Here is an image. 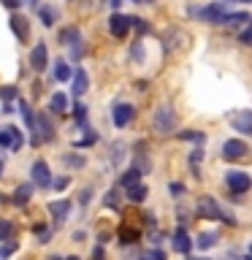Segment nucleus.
Here are the masks:
<instances>
[{"label":"nucleus","instance_id":"f257e3e1","mask_svg":"<svg viewBox=\"0 0 252 260\" xmlns=\"http://www.w3.org/2000/svg\"><path fill=\"white\" fill-rule=\"evenodd\" d=\"M152 127H154V133H160V136H168V133H174L176 130V114L171 106H160L158 111H154V117H152Z\"/></svg>","mask_w":252,"mask_h":260},{"label":"nucleus","instance_id":"f03ea898","mask_svg":"<svg viewBox=\"0 0 252 260\" xmlns=\"http://www.w3.org/2000/svg\"><path fill=\"white\" fill-rule=\"evenodd\" d=\"M22 146H24V136H22V130H19V127H14V125L0 127V149L19 152Z\"/></svg>","mask_w":252,"mask_h":260},{"label":"nucleus","instance_id":"7ed1b4c3","mask_svg":"<svg viewBox=\"0 0 252 260\" xmlns=\"http://www.w3.org/2000/svg\"><path fill=\"white\" fill-rule=\"evenodd\" d=\"M198 211H201V217H209V219H223V222H228V225H236V219L231 217V214H225L223 209L217 206V201L214 198H201V203H198Z\"/></svg>","mask_w":252,"mask_h":260},{"label":"nucleus","instance_id":"20e7f679","mask_svg":"<svg viewBox=\"0 0 252 260\" xmlns=\"http://www.w3.org/2000/svg\"><path fill=\"white\" fill-rule=\"evenodd\" d=\"M30 176H33V184L38 187V190H49L52 187V171H49V162L46 160H36L30 168Z\"/></svg>","mask_w":252,"mask_h":260},{"label":"nucleus","instance_id":"39448f33","mask_svg":"<svg viewBox=\"0 0 252 260\" xmlns=\"http://www.w3.org/2000/svg\"><path fill=\"white\" fill-rule=\"evenodd\" d=\"M225 184L231 187L236 195H241V192H247L252 187V179H249V174H244V171H228V174H225Z\"/></svg>","mask_w":252,"mask_h":260},{"label":"nucleus","instance_id":"423d86ee","mask_svg":"<svg viewBox=\"0 0 252 260\" xmlns=\"http://www.w3.org/2000/svg\"><path fill=\"white\" fill-rule=\"evenodd\" d=\"M133 117H136V109L130 103H117L111 109V122L117 127H128L130 122H133Z\"/></svg>","mask_w":252,"mask_h":260},{"label":"nucleus","instance_id":"0eeeda50","mask_svg":"<svg viewBox=\"0 0 252 260\" xmlns=\"http://www.w3.org/2000/svg\"><path fill=\"white\" fill-rule=\"evenodd\" d=\"M231 125L233 130H239L241 136H252V111L249 109H239L231 114Z\"/></svg>","mask_w":252,"mask_h":260},{"label":"nucleus","instance_id":"6e6552de","mask_svg":"<svg viewBox=\"0 0 252 260\" xmlns=\"http://www.w3.org/2000/svg\"><path fill=\"white\" fill-rule=\"evenodd\" d=\"M109 30H111V36H114V38H125V36H128V30H130V16L119 14V11H114V14L109 16Z\"/></svg>","mask_w":252,"mask_h":260},{"label":"nucleus","instance_id":"1a4fd4ad","mask_svg":"<svg viewBox=\"0 0 252 260\" xmlns=\"http://www.w3.org/2000/svg\"><path fill=\"white\" fill-rule=\"evenodd\" d=\"M46 65H49V49H46L44 41H41V44H36V46H33V52H30V68L36 73H41Z\"/></svg>","mask_w":252,"mask_h":260},{"label":"nucleus","instance_id":"9d476101","mask_svg":"<svg viewBox=\"0 0 252 260\" xmlns=\"http://www.w3.org/2000/svg\"><path fill=\"white\" fill-rule=\"evenodd\" d=\"M36 130H38V141H44V144L54 141V125H52V119H49L44 111L36 117Z\"/></svg>","mask_w":252,"mask_h":260},{"label":"nucleus","instance_id":"9b49d317","mask_svg":"<svg viewBox=\"0 0 252 260\" xmlns=\"http://www.w3.org/2000/svg\"><path fill=\"white\" fill-rule=\"evenodd\" d=\"M11 30H14V36L16 41H27L30 38V19L27 16H22V14H11Z\"/></svg>","mask_w":252,"mask_h":260},{"label":"nucleus","instance_id":"f8f14e48","mask_svg":"<svg viewBox=\"0 0 252 260\" xmlns=\"http://www.w3.org/2000/svg\"><path fill=\"white\" fill-rule=\"evenodd\" d=\"M201 16H203V22H209V24H223L225 22V6L223 3H211V6H206L201 11Z\"/></svg>","mask_w":252,"mask_h":260},{"label":"nucleus","instance_id":"ddd939ff","mask_svg":"<svg viewBox=\"0 0 252 260\" xmlns=\"http://www.w3.org/2000/svg\"><path fill=\"white\" fill-rule=\"evenodd\" d=\"M244 154H247V144H244V141H236V138H231V141L223 144V157H225V160H241Z\"/></svg>","mask_w":252,"mask_h":260},{"label":"nucleus","instance_id":"4468645a","mask_svg":"<svg viewBox=\"0 0 252 260\" xmlns=\"http://www.w3.org/2000/svg\"><path fill=\"white\" fill-rule=\"evenodd\" d=\"M49 214H52L54 217V222L57 225H60V222H65V219H68V214H71V201H52V203H49Z\"/></svg>","mask_w":252,"mask_h":260},{"label":"nucleus","instance_id":"2eb2a0df","mask_svg":"<svg viewBox=\"0 0 252 260\" xmlns=\"http://www.w3.org/2000/svg\"><path fill=\"white\" fill-rule=\"evenodd\" d=\"M33 190H36V184H33V182H24V184H19V187L14 190V198H11V203H14V206H27L30 198H33Z\"/></svg>","mask_w":252,"mask_h":260},{"label":"nucleus","instance_id":"dca6fc26","mask_svg":"<svg viewBox=\"0 0 252 260\" xmlns=\"http://www.w3.org/2000/svg\"><path fill=\"white\" fill-rule=\"evenodd\" d=\"M171 244H174V249L182 252V255H187V252L193 249V241H190V236H187L184 228H176V231H174V241H171Z\"/></svg>","mask_w":252,"mask_h":260},{"label":"nucleus","instance_id":"f3484780","mask_svg":"<svg viewBox=\"0 0 252 260\" xmlns=\"http://www.w3.org/2000/svg\"><path fill=\"white\" fill-rule=\"evenodd\" d=\"M87 87H89L87 71H84V68H76V73H73V87H71V92L79 98V95H84V92H87Z\"/></svg>","mask_w":252,"mask_h":260},{"label":"nucleus","instance_id":"a211bd4d","mask_svg":"<svg viewBox=\"0 0 252 260\" xmlns=\"http://www.w3.org/2000/svg\"><path fill=\"white\" fill-rule=\"evenodd\" d=\"M60 44L62 46H76V44H81V32L76 30V27H65V30H60Z\"/></svg>","mask_w":252,"mask_h":260},{"label":"nucleus","instance_id":"6ab92c4d","mask_svg":"<svg viewBox=\"0 0 252 260\" xmlns=\"http://www.w3.org/2000/svg\"><path fill=\"white\" fill-rule=\"evenodd\" d=\"M125 192H128V201H130V203H144V201H146V195H149L146 184H141V182L133 184V187H128Z\"/></svg>","mask_w":252,"mask_h":260},{"label":"nucleus","instance_id":"aec40b11","mask_svg":"<svg viewBox=\"0 0 252 260\" xmlns=\"http://www.w3.org/2000/svg\"><path fill=\"white\" fill-rule=\"evenodd\" d=\"M49 109H52V114H65V111H68V95H65V92H54L52 101H49Z\"/></svg>","mask_w":252,"mask_h":260},{"label":"nucleus","instance_id":"412c9836","mask_svg":"<svg viewBox=\"0 0 252 260\" xmlns=\"http://www.w3.org/2000/svg\"><path fill=\"white\" fill-rule=\"evenodd\" d=\"M187 41V36L182 30H171L168 36H166V52H174V49H179Z\"/></svg>","mask_w":252,"mask_h":260},{"label":"nucleus","instance_id":"4be33fe9","mask_svg":"<svg viewBox=\"0 0 252 260\" xmlns=\"http://www.w3.org/2000/svg\"><path fill=\"white\" fill-rule=\"evenodd\" d=\"M38 16H41V22H44V27H52V24L57 22V8H52V6H38Z\"/></svg>","mask_w":252,"mask_h":260},{"label":"nucleus","instance_id":"5701e85b","mask_svg":"<svg viewBox=\"0 0 252 260\" xmlns=\"http://www.w3.org/2000/svg\"><path fill=\"white\" fill-rule=\"evenodd\" d=\"M54 79H57V81L73 79V71H71V65L65 62V60H57V62H54Z\"/></svg>","mask_w":252,"mask_h":260},{"label":"nucleus","instance_id":"b1692460","mask_svg":"<svg viewBox=\"0 0 252 260\" xmlns=\"http://www.w3.org/2000/svg\"><path fill=\"white\" fill-rule=\"evenodd\" d=\"M14 233H16V225L11 219L0 217V241H14Z\"/></svg>","mask_w":252,"mask_h":260},{"label":"nucleus","instance_id":"393cba45","mask_svg":"<svg viewBox=\"0 0 252 260\" xmlns=\"http://www.w3.org/2000/svg\"><path fill=\"white\" fill-rule=\"evenodd\" d=\"M138 182H141V171H138V168H130V171H125V174L119 176V184L125 187V190H128V187H133V184H138Z\"/></svg>","mask_w":252,"mask_h":260},{"label":"nucleus","instance_id":"a878e982","mask_svg":"<svg viewBox=\"0 0 252 260\" xmlns=\"http://www.w3.org/2000/svg\"><path fill=\"white\" fill-rule=\"evenodd\" d=\"M138 239H141V231H136V228H128V225L119 228V241H122V244H136Z\"/></svg>","mask_w":252,"mask_h":260},{"label":"nucleus","instance_id":"bb28decb","mask_svg":"<svg viewBox=\"0 0 252 260\" xmlns=\"http://www.w3.org/2000/svg\"><path fill=\"white\" fill-rule=\"evenodd\" d=\"M217 239H219L217 233H201L198 241H195V247H198V249H211L217 244Z\"/></svg>","mask_w":252,"mask_h":260},{"label":"nucleus","instance_id":"cd10ccee","mask_svg":"<svg viewBox=\"0 0 252 260\" xmlns=\"http://www.w3.org/2000/svg\"><path fill=\"white\" fill-rule=\"evenodd\" d=\"M179 138H182V141H193V144H203L206 141V133H201V130H182Z\"/></svg>","mask_w":252,"mask_h":260},{"label":"nucleus","instance_id":"c85d7f7f","mask_svg":"<svg viewBox=\"0 0 252 260\" xmlns=\"http://www.w3.org/2000/svg\"><path fill=\"white\" fill-rule=\"evenodd\" d=\"M247 22H252L249 14H228L223 24H228V27H239V24H247Z\"/></svg>","mask_w":252,"mask_h":260},{"label":"nucleus","instance_id":"c756f323","mask_svg":"<svg viewBox=\"0 0 252 260\" xmlns=\"http://www.w3.org/2000/svg\"><path fill=\"white\" fill-rule=\"evenodd\" d=\"M19 111H22V117H24V125H27V130H36V117H33V111H30V106L27 103H19Z\"/></svg>","mask_w":252,"mask_h":260},{"label":"nucleus","instance_id":"7c9ffc66","mask_svg":"<svg viewBox=\"0 0 252 260\" xmlns=\"http://www.w3.org/2000/svg\"><path fill=\"white\" fill-rule=\"evenodd\" d=\"M62 166L68 168H84V157H79V154H62Z\"/></svg>","mask_w":252,"mask_h":260},{"label":"nucleus","instance_id":"2f4dec72","mask_svg":"<svg viewBox=\"0 0 252 260\" xmlns=\"http://www.w3.org/2000/svg\"><path fill=\"white\" fill-rule=\"evenodd\" d=\"M16 252V241H0V260L11 257Z\"/></svg>","mask_w":252,"mask_h":260},{"label":"nucleus","instance_id":"473e14b6","mask_svg":"<svg viewBox=\"0 0 252 260\" xmlns=\"http://www.w3.org/2000/svg\"><path fill=\"white\" fill-rule=\"evenodd\" d=\"M138 260H166V252L163 249H146V252H141Z\"/></svg>","mask_w":252,"mask_h":260},{"label":"nucleus","instance_id":"72a5a7b5","mask_svg":"<svg viewBox=\"0 0 252 260\" xmlns=\"http://www.w3.org/2000/svg\"><path fill=\"white\" fill-rule=\"evenodd\" d=\"M73 117H76L79 125H84V122H87V106L76 103V106H73Z\"/></svg>","mask_w":252,"mask_h":260},{"label":"nucleus","instance_id":"f704fd0d","mask_svg":"<svg viewBox=\"0 0 252 260\" xmlns=\"http://www.w3.org/2000/svg\"><path fill=\"white\" fill-rule=\"evenodd\" d=\"M130 27H136L138 32H146V30H149V24H146L144 19H138V16H130Z\"/></svg>","mask_w":252,"mask_h":260},{"label":"nucleus","instance_id":"c9c22d12","mask_svg":"<svg viewBox=\"0 0 252 260\" xmlns=\"http://www.w3.org/2000/svg\"><path fill=\"white\" fill-rule=\"evenodd\" d=\"M0 98H3L6 103H11L14 98H16V89L14 87H0Z\"/></svg>","mask_w":252,"mask_h":260},{"label":"nucleus","instance_id":"e433bc0d","mask_svg":"<svg viewBox=\"0 0 252 260\" xmlns=\"http://www.w3.org/2000/svg\"><path fill=\"white\" fill-rule=\"evenodd\" d=\"M130 54H133V60H136V62H138V60H144V46H141V41H136V44H133Z\"/></svg>","mask_w":252,"mask_h":260},{"label":"nucleus","instance_id":"4c0bfd02","mask_svg":"<svg viewBox=\"0 0 252 260\" xmlns=\"http://www.w3.org/2000/svg\"><path fill=\"white\" fill-rule=\"evenodd\" d=\"M68 184H71V176H57L54 182H52V187H54V190H65Z\"/></svg>","mask_w":252,"mask_h":260},{"label":"nucleus","instance_id":"58836bf2","mask_svg":"<svg viewBox=\"0 0 252 260\" xmlns=\"http://www.w3.org/2000/svg\"><path fill=\"white\" fill-rule=\"evenodd\" d=\"M103 203H106L109 209H117V190H111L109 195H106V201H103Z\"/></svg>","mask_w":252,"mask_h":260},{"label":"nucleus","instance_id":"ea45409f","mask_svg":"<svg viewBox=\"0 0 252 260\" xmlns=\"http://www.w3.org/2000/svg\"><path fill=\"white\" fill-rule=\"evenodd\" d=\"M198 162H201V149H195V152L190 154V166H193L195 174H198Z\"/></svg>","mask_w":252,"mask_h":260},{"label":"nucleus","instance_id":"a19ab883","mask_svg":"<svg viewBox=\"0 0 252 260\" xmlns=\"http://www.w3.org/2000/svg\"><path fill=\"white\" fill-rule=\"evenodd\" d=\"M241 44H244V46H252V24L241 32Z\"/></svg>","mask_w":252,"mask_h":260},{"label":"nucleus","instance_id":"79ce46f5","mask_svg":"<svg viewBox=\"0 0 252 260\" xmlns=\"http://www.w3.org/2000/svg\"><path fill=\"white\" fill-rule=\"evenodd\" d=\"M6 8H11V11H16V8H22V0H0Z\"/></svg>","mask_w":252,"mask_h":260},{"label":"nucleus","instance_id":"37998d69","mask_svg":"<svg viewBox=\"0 0 252 260\" xmlns=\"http://www.w3.org/2000/svg\"><path fill=\"white\" fill-rule=\"evenodd\" d=\"M168 190H171V195H176V198H179V195L184 192V184H179V182H174V184L168 187Z\"/></svg>","mask_w":252,"mask_h":260},{"label":"nucleus","instance_id":"c03bdc74","mask_svg":"<svg viewBox=\"0 0 252 260\" xmlns=\"http://www.w3.org/2000/svg\"><path fill=\"white\" fill-rule=\"evenodd\" d=\"M89 198H92V190H84V192L79 195V203H81V206H87V203H89Z\"/></svg>","mask_w":252,"mask_h":260},{"label":"nucleus","instance_id":"a18cd8bd","mask_svg":"<svg viewBox=\"0 0 252 260\" xmlns=\"http://www.w3.org/2000/svg\"><path fill=\"white\" fill-rule=\"evenodd\" d=\"M111 157H114V162L122 160V146H119V144H114V154H111Z\"/></svg>","mask_w":252,"mask_h":260},{"label":"nucleus","instance_id":"49530a36","mask_svg":"<svg viewBox=\"0 0 252 260\" xmlns=\"http://www.w3.org/2000/svg\"><path fill=\"white\" fill-rule=\"evenodd\" d=\"M92 260H106V255H103V247H95V249H92Z\"/></svg>","mask_w":252,"mask_h":260},{"label":"nucleus","instance_id":"de8ad7c7","mask_svg":"<svg viewBox=\"0 0 252 260\" xmlns=\"http://www.w3.org/2000/svg\"><path fill=\"white\" fill-rule=\"evenodd\" d=\"M3 171H6V160L0 157V179H3Z\"/></svg>","mask_w":252,"mask_h":260},{"label":"nucleus","instance_id":"09e8293b","mask_svg":"<svg viewBox=\"0 0 252 260\" xmlns=\"http://www.w3.org/2000/svg\"><path fill=\"white\" fill-rule=\"evenodd\" d=\"M111 6H114V8H119V6H122V0H111Z\"/></svg>","mask_w":252,"mask_h":260},{"label":"nucleus","instance_id":"8fccbe9b","mask_svg":"<svg viewBox=\"0 0 252 260\" xmlns=\"http://www.w3.org/2000/svg\"><path fill=\"white\" fill-rule=\"evenodd\" d=\"M49 260H65V257H60V255H52V257H49Z\"/></svg>","mask_w":252,"mask_h":260},{"label":"nucleus","instance_id":"3c124183","mask_svg":"<svg viewBox=\"0 0 252 260\" xmlns=\"http://www.w3.org/2000/svg\"><path fill=\"white\" fill-rule=\"evenodd\" d=\"M65 260H81V257H76V255H71V257H65Z\"/></svg>","mask_w":252,"mask_h":260},{"label":"nucleus","instance_id":"603ef678","mask_svg":"<svg viewBox=\"0 0 252 260\" xmlns=\"http://www.w3.org/2000/svg\"><path fill=\"white\" fill-rule=\"evenodd\" d=\"M138 3H154V0H138Z\"/></svg>","mask_w":252,"mask_h":260},{"label":"nucleus","instance_id":"864d4df0","mask_svg":"<svg viewBox=\"0 0 252 260\" xmlns=\"http://www.w3.org/2000/svg\"><path fill=\"white\" fill-rule=\"evenodd\" d=\"M239 3H252V0H239Z\"/></svg>","mask_w":252,"mask_h":260},{"label":"nucleus","instance_id":"5fc2aeb1","mask_svg":"<svg viewBox=\"0 0 252 260\" xmlns=\"http://www.w3.org/2000/svg\"><path fill=\"white\" fill-rule=\"evenodd\" d=\"M244 260H252V255H247V257H244Z\"/></svg>","mask_w":252,"mask_h":260},{"label":"nucleus","instance_id":"6e6d98bb","mask_svg":"<svg viewBox=\"0 0 252 260\" xmlns=\"http://www.w3.org/2000/svg\"><path fill=\"white\" fill-rule=\"evenodd\" d=\"M249 255H252V247H249Z\"/></svg>","mask_w":252,"mask_h":260},{"label":"nucleus","instance_id":"4d7b16f0","mask_svg":"<svg viewBox=\"0 0 252 260\" xmlns=\"http://www.w3.org/2000/svg\"><path fill=\"white\" fill-rule=\"evenodd\" d=\"M136 3H138V0H136Z\"/></svg>","mask_w":252,"mask_h":260}]
</instances>
